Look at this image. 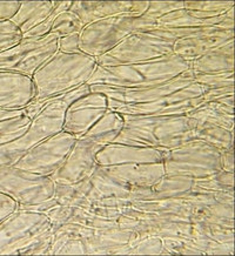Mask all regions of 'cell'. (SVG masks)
Instances as JSON below:
<instances>
[{
    "label": "cell",
    "mask_w": 235,
    "mask_h": 256,
    "mask_svg": "<svg viewBox=\"0 0 235 256\" xmlns=\"http://www.w3.org/2000/svg\"><path fill=\"white\" fill-rule=\"evenodd\" d=\"M90 92V85L85 84L62 96L36 100L44 108L32 120L31 126L22 136L12 142L0 146V166H14L32 147L47 138L62 132L67 107L78 98Z\"/></svg>",
    "instance_id": "obj_1"
},
{
    "label": "cell",
    "mask_w": 235,
    "mask_h": 256,
    "mask_svg": "<svg viewBox=\"0 0 235 256\" xmlns=\"http://www.w3.org/2000/svg\"><path fill=\"white\" fill-rule=\"evenodd\" d=\"M192 140V122L187 116H124V128L114 144L168 150Z\"/></svg>",
    "instance_id": "obj_2"
},
{
    "label": "cell",
    "mask_w": 235,
    "mask_h": 256,
    "mask_svg": "<svg viewBox=\"0 0 235 256\" xmlns=\"http://www.w3.org/2000/svg\"><path fill=\"white\" fill-rule=\"evenodd\" d=\"M53 241L50 218L16 208L0 222V255L47 256Z\"/></svg>",
    "instance_id": "obj_3"
},
{
    "label": "cell",
    "mask_w": 235,
    "mask_h": 256,
    "mask_svg": "<svg viewBox=\"0 0 235 256\" xmlns=\"http://www.w3.org/2000/svg\"><path fill=\"white\" fill-rule=\"evenodd\" d=\"M96 67V59L85 53L56 52L36 72L32 82L36 100L62 96L85 85Z\"/></svg>",
    "instance_id": "obj_4"
},
{
    "label": "cell",
    "mask_w": 235,
    "mask_h": 256,
    "mask_svg": "<svg viewBox=\"0 0 235 256\" xmlns=\"http://www.w3.org/2000/svg\"><path fill=\"white\" fill-rule=\"evenodd\" d=\"M188 68L190 62L174 54L134 65L104 67L96 64L87 85L140 88L168 82Z\"/></svg>",
    "instance_id": "obj_5"
},
{
    "label": "cell",
    "mask_w": 235,
    "mask_h": 256,
    "mask_svg": "<svg viewBox=\"0 0 235 256\" xmlns=\"http://www.w3.org/2000/svg\"><path fill=\"white\" fill-rule=\"evenodd\" d=\"M156 22L146 16H118L99 20L85 26L80 34V50L98 59L106 54L124 39L136 32L156 28Z\"/></svg>",
    "instance_id": "obj_6"
},
{
    "label": "cell",
    "mask_w": 235,
    "mask_h": 256,
    "mask_svg": "<svg viewBox=\"0 0 235 256\" xmlns=\"http://www.w3.org/2000/svg\"><path fill=\"white\" fill-rule=\"evenodd\" d=\"M221 150L200 140H192L162 150L164 174L190 178H206L222 170Z\"/></svg>",
    "instance_id": "obj_7"
},
{
    "label": "cell",
    "mask_w": 235,
    "mask_h": 256,
    "mask_svg": "<svg viewBox=\"0 0 235 256\" xmlns=\"http://www.w3.org/2000/svg\"><path fill=\"white\" fill-rule=\"evenodd\" d=\"M207 90L202 85L192 82L190 86L176 90L170 96L148 104L127 105L108 99V108L122 116H187L193 110L210 101Z\"/></svg>",
    "instance_id": "obj_8"
},
{
    "label": "cell",
    "mask_w": 235,
    "mask_h": 256,
    "mask_svg": "<svg viewBox=\"0 0 235 256\" xmlns=\"http://www.w3.org/2000/svg\"><path fill=\"white\" fill-rule=\"evenodd\" d=\"M173 54V42L154 36L150 31L136 32L119 45L99 56L96 64L104 67L134 65Z\"/></svg>",
    "instance_id": "obj_9"
},
{
    "label": "cell",
    "mask_w": 235,
    "mask_h": 256,
    "mask_svg": "<svg viewBox=\"0 0 235 256\" xmlns=\"http://www.w3.org/2000/svg\"><path fill=\"white\" fill-rule=\"evenodd\" d=\"M58 36L22 38L19 44L0 53V70H13L32 78L33 74L58 52Z\"/></svg>",
    "instance_id": "obj_10"
},
{
    "label": "cell",
    "mask_w": 235,
    "mask_h": 256,
    "mask_svg": "<svg viewBox=\"0 0 235 256\" xmlns=\"http://www.w3.org/2000/svg\"><path fill=\"white\" fill-rule=\"evenodd\" d=\"M0 193L12 198L19 206H32L53 198L54 182L51 178L16 166H0Z\"/></svg>",
    "instance_id": "obj_11"
},
{
    "label": "cell",
    "mask_w": 235,
    "mask_h": 256,
    "mask_svg": "<svg viewBox=\"0 0 235 256\" xmlns=\"http://www.w3.org/2000/svg\"><path fill=\"white\" fill-rule=\"evenodd\" d=\"M76 140L62 130L32 147L14 166L40 176H52L65 161Z\"/></svg>",
    "instance_id": "obj_12"
},
{
    "label": "cell",
    "mask_w": 235,
    "mask_h": 256,
    "mask_svg": "<svg viewBox=\"0 0 235 256\" xmlns=\"http://www.w3.org/2000/svg\"><path fill=\"white\" fill-rule=\"evenodd\" d=\"M194 82V74L188 68L180 76L168 80V82L158 84V85L140 87V88H122V87H112L106 85H90V92H99L105 94L108 99L118 101L127 105H140L148 104L170 96L176 90L190 86Z\"/></svg>",
    "instance_id": "obj_13"
},
{
    "label": "cell",
    "mask_w": 235,
    "mask_h": 256,
    "mask_svg": "<svg viewBox=\"0 0 235 256\" xmlns=\"http://www.w3.org/2000/svg\"><path fill=\"white\" fill-rule=\"evenodd\" d=\"M108 110V98L105 94L87 93L67 107L62 130L79 139L85 136Z\"/></svg>",
    "instance_id": "obj_14"
},
{
    "label": "cell",
    "mask_w": 235,
    "mask_h": 256,
    "mask_svg": "<svg viewBox=\"0 0 235 256\" xmlns=\"http://www.w3.org/2000/svg\"><path fill=\"white\" fill-rule=\"evenodd\" d=\"M102 148V144L79 138L59 170L50 178L54 184H73L85 180L98 167L96 156Z\"/></svg>",
    "instance_id": "obj_15"
},
{
    "label": "cell",
    "mask_w": 235,
    "mask_h": 256,
    "mask_svg": "<svg viewBox=\"0 0 235 256\" xmlns=\"http://www.w3.org/2000/svg\"><path fill=\"white\" fill-rule=\"evenodd\" d=\"M150 2H73L70 11L82 19L85 26L118 16H141Z\"/></svg>",
    "instance_id": "obj_16"
},
{
    "label": "cell",
    "mask_w": 235,
    "mask_h": 256,
    "mask_svg": "<svg viewBox=\"0 0 235 256\" xmlns=\"http://www.w3.org/2000/svg\"><path fill=\"white\" fill-rule=\"evenodd\" d=\"M36 100L32 78L0 70V110H22Z\"/></svg>",
    "instance_id": "obj_17"
},
{
    "label": "cell",
    "mask_w": 235,
    "mask_h": 256,
    "mask_svg": "<svg viewBox=\"0 0 235 256\" xmlns=\"http://www.w3.org/2000/svg\"><path fill=\"white\" fill-rule=\"evenodd\" d=\"M98 166L127 164L162 162V150L148 147H136L124 144H110L102 148L96 156Z\"/></svg>",
    "instance_id": "obj_18"
},
{
    "label": "cell",
    "mask_w": 235,
    "mask_h": 256,
    "mask_svg": "<svg viewBox=\"0 0 235 256\" xmlns=\"http://www.w3.org/2000/svg\"><path fill=\"white\" fill-rule=\"evenodd\" d=\"M110 176L130 188L148 187L164 175L162 162L99 166Z\"/></svg>",
    "instance_id": "obj_19"
},
{
    "label": "cell",
    "mask_w": 235,
    "mask_h": 256,
    "mask_svg": "<svg viewBox=\"0 0 235 256\" xmlns=\"http://www.w3.org/2000/svg\"><path fill=\"white\" fill-rule=\"evenodd\" d=\"M194 178L166 175L148 187L130 188L128 198L133 201H156L182 195L192 190Z\"/></svg>",
    "instance_id": "obj_20"
},
{
    "label": "cell",
    "mask_w": 235,
    "mask_h": 256,
    "mask_svg": "<svg viewBox=\"0 0 235 256\" xmlns=\"http://www.w3.org/2000/svg\"><path fill=\"white\" fill-rule=\"evenodd\" d=\"M234 36V30H219L210 34L178 40L173 44V54L190 62L233 40Z\"/></svg>",
    "instance_id": "obj_21"
},
{
    "label": "cell",
    "mask_w": 235,
    "mask_h": 256,
    "mask_svg": "<svg viewBox=\"0 0 235 256\" xmlns=\"http://www.w3.org/2000/svg\"><path fill=\"white\" fill-rule=\"evenodd\" d=\"M138 238L132 230L120 227L96 229L88 238H82L85 255H113L116 249Z\"/></svg>",
    "instance_id": "obj_22"
},
{
    "label": "cell",
    "mask_w": 235,
    "mask_h": 256,
    "mask_svg": "<svg viewBox=\"0 0 235 256\" xmlns=\"http://www.w3.org/2000/svg\"><path fill=\"white\" fill-rule=\"evenodd\" d=\"M190 119L219 126L234 132V94L208 101L187 114Z\"/></svg>",
    "instance_id": "obj_23"
},
{
    "label": "cell",
    "mask_w": 235,
    "mask_h": 256,
    "mask_svg": "<svg viewBox=\"0 0 235 256\" xmlns=\"http://www.w3.org/2000/svg\"><path fill=\"white\" fill-rule=\"evenodd\" d=\"M194 76L234 72V39L190 62Z\"/></svg>",
    "instance_id": "obj_24"
},
{
    "label": "cell",
    "mask_w": 235,
    "mask_h": 256,
    "mask_svg": "<svg viewBox=\"0 0 235 256\" xmlns=\"http://www.w3.org/2000/svg\"><path fill=\"white\" fill-rule=\"evenodd\" d=\"M53 198H56L60 204L76 208H84L88 206L90 204L100 200L98 193L94 190L88 178L73 184H54Z\"/></svg>",
    "instance_id": "obj_25"
},
{
    "label": "cell",
    "mask_w": 235,
    "mask_h": 256,
    "mask_svg": "<svg viewBox=\"0 0 235 256\" xmlns=\"http://www.w3.org/2000/svg\"><path fill=\"white\" fill-rule=\"evenodd\" d=\"M56 5V2H20V8L11 19L24 36L45 22Z\"/></svg>",
    "instance_id": "obj_26"
},
{
    "label": "cell",
    "mask_w": 235,
    "mask_h": 256,
    "mask_svg": "<svg viewBox=\"0 0 235 256\" xmlns=\"http://www.w3.org/2000/svg\"><path fill=\"white\" fill-rule=\"evenodd\" d=\"M226 14L216 16V18H204L201 13L179 10L156 20V28H196L218 26L227 18Z\"/></svg>",
    "instance_id": "obj_27"
},
{
    "label": "cell",
    "mask_w": 235,
    "mask_h": 256,
    "mask_svg": "<svg viewBox=\"0 0 235 256\" xmlns=\"http://www.w3.org/2000/svg\"><path fill=\"white\" fill-rule=\"evenodd\" d=\"M124 128V116L108 110L100 119L93 124L92 128L82 138L92 141L94 144H113Z\"/></svg>",
    "instance_id": "obj_28"
},
{
    "label": "cell",
    "mask_w": 235,
    "mask_h": 256,
    "mask_svg": "<svg viewBox=\"0 0 235 256\" xmlns=\"http://www.w3.org/2000/svg\"><path fill=\"white\" fill-rule=\"evenodd\" d=\"M190 122H192L193 140L204 141L221 150L234 148V132H230L216 124L198 122L192 119Z\"/></svg>",
    "instance_id": "obj_29"
},
{
    "label": "cell",
    "mask_w": 235,
    "mask_h": 256,
    "mask_svg": "<svg viewBox=\"0 0 235 256\" xmlns=\"http://www.w3.org/2000/svg\"><path fill=\"white\" fill-rule=\"evenodd\" d=\"M90 184L98 193L100 200L108 198H128L130 188L106 174L99 166L88 176Z\"/></svg>",
    "instance_id": "obj_30"
},
{
    "label": "cell",
    "mask_w": 235,
    "mask_h": 256,
    "mask_svg": "<svg viewBox=\"0 0 235 256\" xmlns=\"http://www.w3.org/2000/svg\"><path fill=\"white\" fill-rule=\"evenodd\" d=\"M113 255H160L170 256L168 252L164 250L162 240L156 236H147L142 238H136V240L124 244L122 247L116 249Z\"/></svg>",
    "instance_id": "obj_31"
},
{
    "label": "cell",
    "mask_w": 235,
    "mask_h": 256,
    "mask_svg": "<svg viewBox=\"0 0 235 256\" xmlns=\"http://www.w3.org/2000/svg\"><path fill=\"white\" fill-rule=\"evenodd\" d=\"M190 190L234 193V173L221 170L210 176L194 178Z\"/></svg>",
    "instance_id": "obj_32"
},
{
    "label": "cell",
    "mask_w": 235,
    "mask_h": 256,
    "mask_svg": "<svg viewBox=\"0 0 235 256\" xmlns=\"http://www.w3.org/2000/svg\"><path fill=\"white\" fill-rule=\"evenodd\" d=\"M32 119L28 116L0 121V146L10 144L22 136L31 126Z\"/></svg>",
    "instance_id": "obj_33"
},
{
    "label": "cell",
    "mask_w": 235,
    "mask_h": 256,
    "mask_svg": "<svg viewBox=\"0 0 235 256\" xmlns=\"http://www.w3.org/2000/svg\"><path fill=\"white\" fill-rule=\"evenodd\" d=\"M84 28H85V24L82 22V19L74 12L68 10V11L62 12L56 19L51 33L56 34L58 38H62V36L72 34H82Z\"/></svg>",
    "instance_id": "obj_34"
},
{
    "label": "cell",
    "mask_w": 235,
    "mask_h": 256,
    "mask_svg": "<svg viewBox=\"0 0 235 256\" xmlns=\"http://www.w3.org/2000/svg\"><path fill=\"white\" fill-rule=\"evenodd\" d=\"M184 10L201 13L206 18L226 14L234 8V2H184Z\"/></svg>",
    "instance_id": "obj_35"
},
{
    "label": "cell",
    "mask_w": 235,
    "mask_h": 256,
    "mask_svg": "<svg viewBox=\"0 0 235 256\" xmlns=\"http://www.w3.org/2000/svg\"><path fill=\"white\" fill-rule=\"evenodd\" d=\"M196 227L199 235L220 244H234V228L221 224H201V222H196Z\"/></svg>",
    "instance_id": "obj_36"
},
{
    "label": "cell",
    "mask_w": 235,
    "mask_h": 256,
    "mask_svg": "<svg viewBox=\"0 0 235 256\" xmlns=\"http://www.w3.org/2000/svg\"><path fill=\"white\" fill-rule=\"evenodd\" d=\"M72 4L73 2H56V8L52 11L51 14H50L48 18H47L44 22L40 24V25L36 26V28H32L31 31H28V33H25V34L22 36V38H42V36L50 34L56 19L58 18L62 12H66L70 10Z\"/></svg>",
    "instance_id": "obj_37"
},
{
    "label": "cell",
    "mask_w": 235,
    "mask_h": 256,
    "mask_svg": "<svg viewBox=\"0 0 235 256\" xmlns=\"http://www.w3.org/2000/svg\"><path fill=\"white\" fill-rule=\"evenodd\" d=\"M162 244L164 250L170 255H199L204 256L199 249L190 244L187 238H164Z\"/></svg>",
    "instance_id": "obj_38"
},
{
    "label": "cell",
    "mask_w": 235,
    "mask_h": 256,
    "mask_svg": "<svg viewBox=\"0 0 235 256\" xmlns=\"http://www.w3.org/2000/svg\"><path fill=\"white\" fill-rule=\"evenodd\" d=\"M194 82L202 85L208 90L222 88L234 86V72H224L216 74H200L194 76Z\"/></svg>",
    "instance_id": "obj_39"
},
{
    "label": "cell",
    "mask_w": 235,
    "mask_h": 256,
    "mask_svg": "<svg viewBox=\"0 0 235 256\" xmlns=\"http://www.w3.org/2000/svg\"><path fill=\"white\" fill-rule=\"evenodd\" d=\"M22 39V32L11 20H0V53L16 46Z\"/></svg>",
    "instance_id": "obj_40"
},
{
    "label": "cell",
    "mask_w": 235,
    "mask_h": 256,
    "mask_svg": "<svg viewBox=\"0 0 235 256\" xmlns=\"http://www.w3.org/2000/svg\"><path fill=\"white\" fill-rule=\"evenodd\" d=\"M184 8V2H150L148 8L144 13V16L156 22L158 19Z\"/></svg>",
    "instance_id": "obj_41"
},
{
    "label": "cell",
    "mask_w": 235,
    "mask_h": 256,
    "mask_svg": "<svg viewBox=\"0 0 235 256\" xmlns=\"http://www.w3.org/2000/svg\"><path fill=\"white\" fill-rule=\"evenodd\" d=\"M73 213H74V207L65 206V204H60L53 207L46 214V216L51 221L52 230H56V229L62 227V226L67 224V222H70L73 216Z\"/></svg>",
    "instance_id": "obj_42"
},
{
    "label": "cell",
    "mask_w": 235,
    "mask_h": 256,
    "mask_svg": "<svg viewBox=\"0 0 235 256\" xmlns=\"http://www.w3.org/2000/svg\"><path fill=\"white\" fill-rule=\"evenodd\" d=\"M58 52L74 54L80 53V34H72L58 39Z\"/></svg>",
    "instance_id": "obj_43"
},
{
    "label": "cell",
    "mask_w": 235,
    "mask_h": 256,
    "mask_svg": "<svg viewBox=\"0 0 235 256\" xmlns=\"http://www.w3.org/2000/svg\"><path fill=\"white\" fill-rule=\"evenodd\" d=\"M16 208H18V204L12 198L0 193V222L8 218L10 214H12Z\"/></svg>",
    "instance_id": "obj_44"
},
{
    "label": "cell",
    "mask_w": 235,
    "mask_h": 256,
    "mask_svg": "<svg viewBox=\"0 0 235 256\" xmlns=\"http://www.w3.org/2000/svg\"><path fill=\"white\" fill-rule=\"evenodd\" d=\"M20 8V2H0V20H11Z\"/></svg>",
    "instance_id": "obj_45"
},
{
    "label": "cell",
    "mask_w": 235,
    "mask_h": 256,
    "mask_svg": "<svg viewBox=\"0 0 235 256\" xmlns=\"http://www.w3.org/2000/svg\"><path fill=\"white\" fill-rule=\"evenodd\" d=\"M221 168L222 170L234 173V148L221 150Z\"/></svg>",
    "instance_id": "obj_46"
}]
</instances>
